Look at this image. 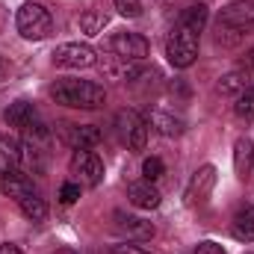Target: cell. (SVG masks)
Returning <instances> with one entry per match:
<instances>
[{"instance_id": "1", "label": "cell", "mask_w": 254, "mask_h": 254, "mask_svg": "<svg viewBox=\"0 0 254 254\" xmlns=\"http://www.w3.org/2000/svg\"><path fill=\"white\" fill-rule=\"evenodd\" d=\"M210 12L207 6L195 3L190 9H184V15L178 18V24L172 27L169 39H166V57L175 68H190L198 60V45H201V30L207 24Z\"/></svg>"}, {"instance_id": "2", "label": "cell", "mask_w": 254, "mask_h": 254, "mask_svg": "<svg viewBox=\"0 0 254 254\" xmlns=\"http://www.w3.org/2000/svg\"><path fill=\"white\" fill-rule=\"evenodd\" d=\"M48 95L71 110H98L107 104V92L104 86L92 83V80H74V77H63L57 83H51Z\"/></svg>"}, {"instance_id": "3", "label": "cell", "mask_w": 254, "mask_h": 254, "mask_svg": "<svg viewBox=\"0 0 254 254\" xmlns=\"http://www.w3.org/2000/svg\"><path fill=\"white\" fill-rule=\"evenodd\" d=\"M254 33V0H234L219 15V45H237L243 36Z\"/></svg>"}, {"instance_id": "4", "label": "cell", "mask_w": 254, "mask_h": 254, "mask_svg": "<svg viewBox=\"0 0 254 254\" xmlns=\"http://www.w3.org/2000/svg\"><path fill=\"white\" fill-rule=\"evenodd\" d=\"M21 157L27 160V166H30L33 172H42V169L48 166V157H51V130L42 125V119L33 127L24 130Z\"/></svg>"}, {"instance_id": "5", "label": "cell", "mask_w": 254, "mask_h": 254, "mask_svg": "<svg viewBox=\"0 0 254 254\" xmlns=\"http://www.w3.org/2000/svg\"><path fill=\"white\" fill-rule=\"evenodd\" d=\"M15 24H18V33H21L24 39L39 42V39H45V36L51 33L54 18H51L48 6H42V3H36V0H30V3H24V6L18 9Z\"/></svg>"}, {"instance_id": "6", "label": "cell", "mask_w": 254, "mask_h": 254, "mask_svg": "<svg viewBox=\"0 0 254 254\" xmlns=\"http://www.w3.org/2000/svg\"><path fill=\"white\" fill-rule=\"evenodd\" d=\"M68 169L80 187H98L104 181V163L95 151H74Z\"/></svg>"}, {"instance_id": "7", "label": "cell", "mask_w": 254, "mask_h": 254, "mask_svg": "<svg viewBox=\"0 0 254 254\" xmlns=\"http://www.w3.org/2000/svg\"><path fill=\"white\" fill-rule=\"evenodd\" d=\"M95 60H98L95 48L83 45V42H65L54 51V63L60 68H92Z\"/></svg>"}, {"instance_id": "8", "label": "cell", "mask_w": 254, "mask_h": 254, "mask_svg": "<svg viewBox=\"0 0 254 254\" xmlns=\"http://www.w3.org/2000/svg\"><path fill=\"white\" fill-rule=\"evenodd\" d=\"M110 51L119 57V60H127V63H142L151 51L148 39L139 36V33H116L110 39Z\"/></svg>"}, {"instance_id": "9", "label": "cell", "mask_w": 254, "mask_h": 254, "mask_svg": "<svg viewBox=\"0 0 254 254\" xmlns=\"http://www.w3.org/2000/svg\"><path fill=\"white\" fill-rule=\"evenodd\" d=\"M119 130H122V136H125L130 151H142L145 148V142H148V122L139 113H133V110L119 113Z\"/></svg>"}, {"instance_id": "10", "label": "cell", "mask_w": 254, "mask_h": 254, "mask_svg": "<svg viewBox=\"0 0 254 254\" xmlns=\"http://www.w3.org/2000/svg\"><path fill=\"white\" fill-rule=\"evenodd\" d=\"M216 187V166H201V169H195V175H192L190 187H187V204L195 207V204H204L207 198H210V192Z\"/></svg>"}, {"instance_id": "11", "label": "cell", "mask_w": 254, "mask_h": 254, "mask_svg": "<svg viewBox=\"0 0 254 254\" xmlns=\"http://www.w3.org/2000/svg\"><path fill=\"white\" fill-rule=\"evenodd\" d=\"M101 130L95 125H65L63 127V142L74 151H92L101 142Z\"/></svg>"}, {"instance_id": "12", "label": "cell", "mask_w": 254, "mask_h": 254, "mask_svg": "<svg viewBox=\"0 0 254 254\" xmlns=\"http://www.w3.org/2000/svg\"><path fill=\"white\" fill-rule=\"evenodd\" d=\"M116 231L127 237V240H139V243H148L154 240V225L145 222V219H136V216H125V213H116Z\"/></svg>"}, {"instance_id": "13", "label": "cell", "mask_w": 254, "mask_h": 254, "mask_svg": "<svg viewBox=\"0 0 254 254\" xmlns=\"http://www.w3.org/2000/svg\"><path fill=\"white\" fill-rule=\"evenodd\" d=\"M160 190L154 187V181H136V184H130L127 187V201L133 204V207H139V210H154V207H160Z\"/></svg>"}, {"instance_id": "14", "label": "cell", "mask_w": 254, "mask_h": 254, "mask_svg": "<svg viewBox=\"0 0 254 254\" xmlns=\"http://www.w3.org/2000/svg\"><path fill=\"white\" fill-rule=\"evenodd\" d=\"M3 122L9 127H21V130H27V127H33L39 122V110L30 104V101H15V104H9V110L3 113Z\"/></svg>"}, {"instance_id": "15", "label": "cell", "mask_w": 254, "mask_h": 254, "mask_svg": "<svg viewBox=\"0 0 254 254\" xmlns=\"http://www.w3.org/2000/svg\"><path fill=\"white\" fill-rule=\"evenodd\" d=\"M21 163H24V157H21V142L12 139V136H6V133H0V178L18 172Z\"/></svg>"}, {"instance_id": "16", "label": "cell", "mask_w": 254, "mask_h": 254, "mask_svg": "<svg viewBox=\"0 0 254 254\" xmlns=\"http://www.w3.org/2000/svg\"><path fill=\"white\" fill-rule=\"evenodd\" d=\"M0 192L9 195V198H15V201H21V198L33 195L36 187H33V181H30L24 172H12V175H3V178H0Z\"/></svg>"}, {"instance_id": "17", "label": "cell", "mask_w": 254, "mask_h": 254, "mask_svg": "<svg viewBox=\"0 0 254 254\" xmlns=\"http://www.w3.org/2000/svg\"><path fill=\"white\" fill-rule=\"evenodd\" d=\"M254 163V145L252 139H237V145H234V169H237V175L240 178H246L249 175V169H252Z\"/></svg>"}, {"instance_id": "18", "label": "cell", "mask_w": 254, "mask_h": 254, "mask_svg": "<svg viewBox=\"0 0 254 254\" xmlns=\"http://www.w3.org/2000/svg\"><path fill=\"white\" fill-rule=\"evenodd\" d=\"M148 125L157 127L163 136H181V133H184V122H181V119H175V116H169V113H160V110H154V113L148 116Z\"/></svg>"}, {"instance_id": "19", "label": "cell", "mask_w": 254, "mask_h": 254, "mask_svg": "<svg viewBox=\"0 0 254 254\" xmlns=\"http://www.w3.org/2000/svg\"><path fill=\"white\" fill-rule=\"evenodd\" d=\"M18 207H21V213H24L30 222H45V219H48V204H45V198H39V192L21 198Z\"/></svg>"}, {"instance_id": "20", "label": "cell", "mask_w": 254, "mask_h": 254, "mask_svg": "<svg viewBox=\"0 0 254 254\" xmlns=\"http://www.w3.org/2000/svg\"><path fill=\"white\" fill-rule=\"evenodd\" d=\"M234 237L246 240V243H254V204L237 213V219H234Z\"/></svg>"}, {"instance_id": "21", "label": "cell", "mask_w": 254, "mask_h": 254, "mask_svg": "<svg viewBox=\"0 0 254 254\" xmlns=\"http://www.w3.org/2000/svg\"><path fill=\"white\" fill-rule=\"evenodd\" d=\"M249 77H246V71H231V74H225L219 83H216V92L219 95H240L249 83H246Z\"/></svg>"}, {"instance_id": "22", "label": "cell", "mask_w": 254, "mask_h": 254, "mask_svg": "<svg viewBox=\"0 0 254 254\" xmlns=\"http://www.w3.org/2000/svg\"><path fill=\"white\" fill-rule=\"evenodd\" d=\"M234 113H237L240 119H252V116H254V86H246V89L237 95Z\"/></svg>"}, {"instance_id": "23", "label": "cell", "mask_w": 254, "mask_h": 254, "mask_svg": "<svg viewBox=\"0 0 254 254\" xmlns=\"http://www.w3.org/2000/svg\"><path fill=\"white\" fill-rule=\"evenodd\" d=\"M142 175H145V181H160V178L166 175L163 160H160V157H148V160L142 163Z\"/></svg>"}, {"instance_id": "24", "label": "cell", "mask_w": 254, "mask_h": 254, "mask_svg": "<svg viewBox=\"0 0 254 254\" xmlns=\"http://www.w3.org/2000/svg\"><path fill=\"white\" fill-rule=\"evenodd\" d=\"M113 3L125 18H139L142 15V0H113Z\"/></svg>"}, {"instance_id": "25", "label": "cell", "mask_w": 254, "mask_h": 254, "mask_svg": "<svg viewBox=\"0 0 254 254\" xmlns=\"http://www.w3.org/2000/svg\"><path fill=\"white\" fill-rule=\"evenodd\" d=\"M77 198H80V184H77V181L63 184V190H60V201H63V204H74Z\"/></svg>"}, {"instance_id": "26", "label": "cell", "mask_w": 254, "mask_h": 254, "mask_svg": "<svg viewBox=\"0 0 254 254\" xmlns=\"http://www.w3.org/2000/svg\"><path fill=\"white\" fill-rule=\"evenodd\" d=\"M192 254H225V249H222V246H216V243H198Z\"/></svg>"}, {"instance_id": "27", "label": "cell", "mask_w": 254, "mask_h": 254, "mask_svg": "<svg viewBox=\"0 0 254 254\" xmlns=\"http://www.w3.org/2000/svg\"><path fill=\"white\" fill-rule=\"evenodd\" d=\"M113 254H148V252H142V249H136V246H116Z\"/></svg>"}, {"instance_id": "28", "label": "cell", "mask_w": 254, "mask_h": 254, "mask_svg": "<svg viewBox=\"0 0 254 254\" xmlns=\"http://www.w3.org/2000/svg\"><path fill=\"white\" fill-rule=\"evenodd\" d=\"M0 254H24V252H21L15 243H3V246H0Z\"/></svg>"}, {"instance_id": "29", "label": "cell", "mask_w": 254, "mask_h": 254, "mask_svg": "<svg viewBox=\"0 0 254 254\" xmlns=\"http://www.w3.org/2000/svg\"><path fill=\"white\" fill-rule=\"evenodd\" d=\"M249 65L254 68V48H252V54H249Z\"/></svg>"}, {"instance_id": "30", "label": "cell", "mask_w": 254, "mask_h": 254, "mask_svg": "<svg viewBox=\"0 0 254 254\" xmlns=\"http://www.w3.org/2000/svg\"><path fill=\"white\" fill-rule=\"evenodd\" d=\"M57 254H74V252H68V249H63V252H57Z\"/></svg>"}, {"instance_id": "31", "label": "cell", "mask_w": 254, "mask_h": 254, "mask_svg": "<svg viewBox=\"0 0 254 254\" xmlns=\"http://www.w3.org/2000/svg\"><path fill=\"white\" fill-rule=\"evenodd\" d=\"M0 63H3V60H0Z\"/></svg>"}, {"instance_id": "32", "label": "cell", "mask_w": 254, "mask_h": 254, "mask_svg": "<svg viewBox=\"0 0 254 254\" xmlns=\"http://www.w3.org/2000/svg\"><path fill=\"white\" fill-rule=\"evenodd\" d=\"M190 254H192V252H190Z\"/></svg>"}]
</instances>
